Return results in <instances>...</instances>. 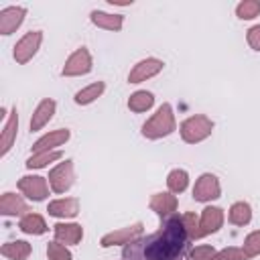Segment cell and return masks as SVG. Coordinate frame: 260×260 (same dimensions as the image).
Masks as SVG:
<instances>
[{
	"instance_id": "obj_12",
	"label": "cell",
	"mask_w": 260,
	"mask_h": 260,
	"mask_svg": "<svg viewBox=\"0 0 260 260\" xmlns=\"http://www.w3.org/2000/svg\"><path fill=\"white\" fill-rule=\"evenodd\" d=\"M150 209L160 219H169L177 211V197L173 193H154L150 197Z\"/></svg>"
},
{
	"instance_id": "obj_15",
	"label": "cell",
	"mask_w": 260,
	"mask_h": 260,
	"mask_svg": "<svg viewBox=\"0 0 260 260\" xmlns=\"http://www.w3.org/2000/svg\"><path fill=\"white\" fill-rule=\"evenodd\" d=\"M199 225H201V234H203V236L215 234V232L223 225V211H221L219 207H205V209L201 211Z\"/></svg>"
},
{
	"instance_id": "obj_34",
	"label": "cell",
	"mask_w": 260,
	"mask_h": 260,
	"mask_svg": "<svg viewBox=\"0 0 260 260\" xmlns=\"http://www.w3.org/2000/svg\"><path fill=\"white\" fill-rule=\"evenodd\" d=\"M246 39H248V45H250L254 51H260V24L252 26V28L248 30Z\"/></svg>"
},
{
	"instance_id": "obj_27",
	"label": "cell",
	"mask_w": 260,
	"mask_h": 260,
	"mask_svg": "<svg viewBox=\"0 0 260 260\" xmlns=\"http://www.w3.org/2000/svg\"><path fill=\"white\" fill-rule=\"evenodd\" d=\"M61 158V150H49V152H37V154H32L24 165L28 167V169H43V167H47L49 162H53V160H59Z\"/></svg>"
},
{
	"instance_id": "obj_20",
	"label": "cell",
	"mask_w": 260,
	"mask_h": 260,
	"mask_svg": "<svg viewBox=\"0 0 260 260\" xmlns=\"http://www.w3.org/2000/svg\"><path fill=\"white\" fill-rule=\"evenodd\" d=\"M91 22L100 28H106V30H120L122 28V14H108V12H102V10H93L89 14Z\"/></svg>"
},
{
	"instance_id": "obj_2",
	"label": "cell",
	"mask_w": 260,
	"mask_h": 260,
	"mask_svg": "<svg viewBox=\"0 0 260 260\" xmlns=\"http://www.w3.org/2000/svg\"><path fill=\"white\" fill-rule=\"evenodd\" d=\"M175 128H177V124H175L173 108H171V104H162L156 110V114L142 124V136L148 140H156V138L169 136L171 132H175Z\"/></svg>"
},
{
	"instance_id": "obj_24",
	"label": "cell",
	"mask_w": 260,
	"mask_h": 260,
	"mask_svg": "<svg viewBox=\"0 0 260 260\" xmlns=\"http://www.w3.org/2000/svg\"><path fill=\"white\" fill-rule=\"evenodd\" d=\"M228 219H230V223H234V225H246V223H250V219H252V209H250V205H248L246 201L234 203V205L230 207Z\"/></svg>"
},
{
	"instance_id": "obj_1",
	"label": "cell",
	"mask_w": 260,
	"mask_h": 260,
	"mask_svg": "<svg viewBox=\"0 0 260 260\" xmlns=\"http://www.w3.org/2000/svg\"><path fill=\"white\" fill-rule=\"evenodd\" d=\"M187 240L189 236L183 219L179 215H171L154 234L126 244L122 250V260H181Z\"/></svg>"
},
{
	"instance_id": "obj_3",
	"label": "cell",
	"mask_w": 260,
	"mask_h": 260,
	"mask_svg": "<svg viewBox=\"0 0 260 260\" xmlns=\"http://www.w3.org/2000/svg\"><path fill=\"white\" fill-rule=\"evenodd\" d=\"M213 130V122L203 116V114H197V116H191L187 118L183 124H181V138L187 142V144H197L201 140H205Z\"/></svg>"
},
{
	"instance_id": "obj_30",
	"label": "cell",
	"mask_w": 260,
	"mask_h": 260,
	"mask_svg": "<svg viewBox=\"0 0 260 260\" xmlns=\"http://www.w3.org/2000/svg\"><path fill=\"white\" fill-rule=\"evenodd\" d=\"M242 250H244V254H246L248 258H254V256L260 254V232H258V230L246 236V240H244V248H242Z\"/></svg>"
},
{
	"instance_id": "obj_23",
	"label": "cell",
	"mask_w": 260,
	"mask_h": 260,
	"mask_svg": "<svg viewBox=\"0 0 260 260\" xmlns=\"http://www.w3.org/2000/svg\"><path fill=\"white\" fill-rule=\"evenodd\" d=\"M152 104H154V95L146 89H138L128 98V108L132 112H146L152 108Z\"/></svg>"
},
{
	"instance_id": "obj_13",
	"label": "cell",
	"mask_w": 260,
	"mask_h": 260,
	"mask_svg": "<svg viewBox=\"0 0 260 260\" xmlns=\"http://www.w3.org/2000/svg\"><path fill=\"white\" fill-rule=\"evenodd\" d=\"M69 136H71V132H69L67 128L53 130V132L41 136V138L32 144V152H35V154H37V152H49L53 146H61V144H65V142L69 140Z\"/></svg>"
},
{
	"instance_id": "obj_16",
	"label": "cell",
	"mask_w": 260,
	"mask_h": 260,
	"mask_svg": "<svg viewBox=\"0 0 260 260\" xmlns=\"http://www.w3.org/2000/svg\"><path fill=\"white\" fill-rule=\"evenodd\" d=\"M49 215L53 217H75L79 213V199L75 197H65V199H57L51 201L47 207Z\"/></svg>"
},
{
	"instance_id": "obj_10",
	"label": "cell",
	"mask_w": 260,
	"mask_h": 260,
	"mask_svg": "<svg viewBox=\"0 0 260 260\" xmlns=\"http://www.w3.org/2000/svg\"><path fill=\"white\" fill-rule=\"evenodd\" d=\"M162 61L160 59H142L140 63L134 65V69L128 73V81L130 83H140V81H146L148 77H154L156 73L162 71Z\"/></svg>"
},
{
	"instance_id": "obj_25",
	"label": "cell",
	"mask_w": 260,
	"mask_h": 260,
	"mask_svg": "<svg viewBox=\"0 0 260 260\" xmlns=\"http://www.w3.org/2000/svg\"><path fill=\"white\" fill-rule=\"evenodd\" d=\"M104 89H106L104 81H95V83H91V85L79 89L73 100H75V104H79V106H87V104H91L93 100H98V98L104 93Z\"/></svg>"
},
{
	"instance_id": "obj_4",
	"label": "cell",
	"mask_w": 260,
	"mask_h": 260,
	"mask_svg": "<svg viewBox=\"0 0 260 260\" xmlns=\"http://www.w3.org/2000/svg\"><path fill=\"white\" fill-rule=\"evenodd\" d=\"M41 41H43V35H41V30H30V32H26L16 45H14V59H16V63H28L32 57H35V53L39 51V47H41Z\"/></svg>"
},
{
	"instance_id": "obj_22",
	"label": "cell",
	"mask_w": 260,
	"mask_h": 260,
	"mask_svg": "<svg viewBox=\"0 0 260 260\" xmlns=\"http://www.w3.org/2000/svg\"><path fill=\"white\" fill-rule=\"evenodd\" d=\"M18 228H20V232L32 234V236H41V234L47 232V223H45V219L39 213H26V215H22Z\"/></svg>"
},
{
	"instance_id": "obj_14",
	"label": "cell",
	"mask_w": 260,
	"mask_h": 260,
	"mask_svg": "<svg viewBox=\"0 0 260 260\" xmlns=\"http://www.w3.org/2000/svg\"><path fill=\"white\" fill-rule=\"evenodd\" d=\"M26 211H30V209L20 195L8 191L0 197V213L2 215H6V217L8 215H26Z\"/></svg>"
},
{
	"instance_id": "obj_31",
	"label": "cell",
	"mask_w": 260,
	"mask_h": 260,
	"mask_svg": "<svg viewBox=\"0 0 260 260\" xmlns=\"http://www.w3.org/2000/svg\"><path fill=\"white\" fill-rule=\"evenodd\" d=\"M47 256H49V260H71V252L61 242H49Z\"/></svg>"
},
{
	"instance_id": "obj_8",
	"label": "cell",
	"mask_w": 260,
	"mask_h": 260,
	"mask_svg": "<svg viewBox=\"0 0 260 260\" xmlns=\"http://www.w3.org/2000/svg\"><path fill=\"white\" fill-rule=\"evenodd\" d=\"M219 193H221L219 181H217V177L211 175V173H203V175L197 179L195 187H193V199H195V201H201V203L211 201V199H217Z\"/></svg>"
},
{
	"instance_id": "obj_32",
	"label": "cell",
	"mask_w": 260,
	"mask_h": 260,
	"mask_svg": "<svg viewBox=\"0 0 260 260\" xmlns=\"http://www.w3.org/2000/svg\"><path fill=\"white\" fill-rule=\"evenodd\" d=\"M215 248L213 246H195L191 252H189V258L191 260H213L215 258Z\"/></svg>"
},
{
	"instance_id": "obj_21",
	"label": "cell",
	"mask_w": 260,
	"mask_h": 260,
	"mask_svg": "<svg viewBox=\"0 0 260 260\" xmlns=\"http://www.w3.org/2000/svg\"><path fill=\"white\" fill-rule=\"evenodd\" d=\"M2 256L10 258V260H26L30 256V244L24 240H16V242H6L0 248Z\"/></svg>"
},
{
	"instance_id": "obj_26",
	"label": "cell",
	"mask_w": 260,
	"mask_h": 260,
	"mask_svg": "<svg viewBox=\"0 0 260 260\" xmlns=\"http://www.w3.org/2000/svg\"><path fill=\"white\" fill-rule=\"evenodd\" d=\"M167 185H169V191H171V193H183V191L187 189V185H189V175H187V171H183V169L171 171L169 177H167Z\"/></svg>"
},
{
	"instance_id": "obj_19",
	"label": "cell",
	"mask_w": 260,
	"mask_h": 260,
	"mask_svg": "<svg viewBox=\"0 0 260 260\" xmlns=\"http://www.w3.org/2000/svg\"><path fill=\"white\" fill-rule=\"evenodd\" d=\"M53 114H55V102L53 100H43L39 106H37V110H35V114H32V118H30V130L32 132H37V130H41L51 118H53Z\"/></svg>"
},
{
	"instance_id": "obj_18",
	"label": "cell",
	"mask_w": 260,
	"mask_h": 260,
	"mask_svg": "<svg viewBox=\"0 0 260 260\" xmlns=\"http://www.w3.org/2000/svg\"><path fill=\"white\" fill-rule=\"evenodd\" d=\"M16 130H18V116H16V108L10 112L6 124H4V130H2V136H0V156H4L10 148H12V142L16 140Z\"/></svg>"
},
{
	"instance_id": "obj_33",
	"label": "cell",
	"mask_w": 260,
	"mask_h": 260,
	"mask_svg": "<svg viewBox=\"0 0 260 260\" xmlns=\"http://www.w3.org/2000/svg\"><path fill=\"white\" fill-rule=\"evenodd\" d=\"M213 260H248V256L244 254L242 248H234L232 246V248H225V250L217 252Z\"/></svg>"
},
{
	"instance_id": "obj_28",
	"label": "cell",
	"mask_w": 260,
	"mask_h": 260,
	"mask_svg": "<svg viewBox=\"0 0 260 260\" xmlns=\"http://www.w3.org/2000/svg\"><path fill=\"white\" fill-rule=\"evenodd\" d=\"M181 219H183V225H185V232H187L189 240H199V238H203V234H201V225H199V217H197L193 211L183 213Z\"/></svg>"
},
{
	"instance_id": "obj_35",
	"label": "cell",
	"mask_w": 260,
	"mask_h": 260,
	"mask_svg": "<svg viewBox=\"0 0 260 260\" xmlns=\"http://www.w3.org/2000/svg\"><path fill=\"white\" fill-rule=\"evenodd\" d=\"M110 4H118V6H128V4H132V2H128V0H110Z\"/></svg>"
},
{
	"instance_id": "obj_6",
	"label": "cell",
	"mask_w": 260,
	"mask_h": 260,
	"mask_svg": "<svg viewBox=\"0 0 260 260\" xmlns=\"http://www.w3.org/2000/svg\"><path fill=\"white\" fill-rule=\"evenodd\" d=\"M73 181H75V175H73V162L71 160L59 162L49 173V185L55 193H65L73 185Z\"/></svg>"
},
{
	"instance_id": "obj_5",
	"label": "cell",
	"mask_w": 260,
	"mask_h": 260,
	"mask_svg": "<svg viewBox=\"0 0 260 260\" xmlns=\"http://www.w3.org/2000/svg\"><path fill=\"white\" fill-rule=\"evenodd\" d=\"M89 71H91V55L85 47H81V49H77L75 53L69 55L61 73L65 77H75V75H85Z\"/></svg>"
},
{
	"instance_id": "obj_7",
	"label": "cell",
	"mask_w": 260,
	"mask_h": 260,
	"mask_svg": "<svg viewBox=\"0 0 260 260\" xmlns=\"http://www.w3.org/2000/svg\"><path fill=\"white\" fill-rule=\"evenodd\" d=\"M18 189L22 195H26L32 201H43L49 195V185L45 177L39 175H26L18 179Z\"/></svg>"
},
{
	"instance_id": "obj_17",
	"label": "cell",
	"mask_w": 260,
	"mask_h": 260,
	"mask_svg": "<svg viewBox=\"0 0 260 260\" xmlns=\"http://www.w3.org/2000/svg\"><path fill=\"white\" fill-rule=\"evenodd\" d=\"M83 238V228L79 223H57L55 240L61 244H79Z\"/></svg>"
},
{
	"instance_id": "obj_11",
	"label": "cell",
	"mask_w": 260,
	"mask_h": 260,
	"mask_svg": "<svg viewBox=\"0 0 260 260\" xmlns=\"http://www.w3.org/2000/svg\"><path fill=\"white\" fill-rule=\"evenodd\" d=\"M26 10L22 6H8L0 10V32L2 35H12L24 20Z\"/></svg>"
},
{
	"instance_id": "obj_29",
	"label": "cell",
	"mask_w": 260,
	"mask_h": 260,
	"mask_svg": "<svg viewBox=\"0 0 260 260\" xmlns=\"http://www.w3.org/2000/svg\"><path fill=\"white\" fill-rule=\"evenodd\" d=\"M236 14L242 20H252L260 14V2L258 0H244L236 6Z\"/></svg>"
},
{
	"instance_id": "obj_9",
	"label": "cell",
	"mask_w": 260,
	"mask_h": 260,
	"mask_svg": "<svg viewBox=\"0 0 260 260\" xmlns=\"http://www.w3.org/2000/svg\"><path fill=\"white\" fill-rule=\"evenodd\" d=\"M142 223L138 221V223H132V225H128V228H122V230H116V232H110V234H106L102 240H100V246L102 248H110V246H118V244H130V242H134L136 238H140L142 236Z\"/></svg>"
}]
</instances>
